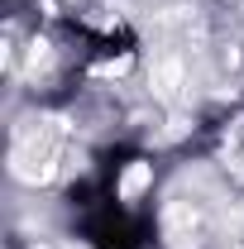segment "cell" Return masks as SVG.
<instances>
[{"label": "cell", "mask_w": 244, "mask_h": 249, "mask_svg": "<svg viewBox=\"0 0 244 249\" xmlns=\"http://www.w3.org/2000/svg\"><path fill=\"white\" fill-rule=\"evenodd\" d=\"M10 173H15L19 182H48V178H53V144L38 139V134L19 139L15 154H10Z\"/></svg>", "instance_id": "cell-1"}, {"label": "cell", "mask_w": 244, "mask_h": 249, "mask_svg": "<svg viewBox=\"0 0 244 249\" xmlns=\"http://www.w3.org/2000/svg\"><path fill=\"white\" fill-rule=\"evenodd\" d=\"M182 82H187L182 58H163L153 67V96H158V101H177V96H182Z\"/></svg>", "instance_id": "cell-2"}, {"label": "cell", "mask_w": 244, "mask_h": 249, "mask_svg": "<svg viewBox=\"0 0 244 249\" xmlns=\"http://www.w3.org/2000/svg\"><path fill=\"white\" fill-rule=\"evenodd\" d=\"M196 235H201V225H196V211H187V206H173V211H168V245H173V249H192V245H196Z\"/></svg>", "instance_id": "cell-3"}, {"label": "cell", "mask_w": 244, "mask_h": 249, "mask_svg": "<svg viewBox=\"0 0 244 249\" xmlns=\"http://www.w3.org/2000/svg\"><path fill=\"white\" fill-rule=\"evenodd\" d=\"M149 178H153V173H149V163H134V168H129V173L120 178V196H124V201H134V196L149 187Z\"/></svg>", "instance_id": "cell-4"}]
</instances>
